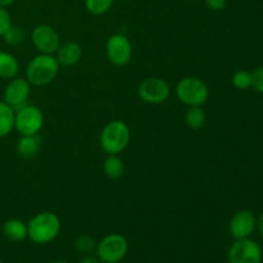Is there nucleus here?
Here are the masks:
<instances>
[{
	"instance_id": "nucleus-4",
	"label": "nucleus",
	"mask_w": 263,
	"mask_h": 263,
	"mask_svg": "<svg viewBox=\"0 0 263 263\" xmlns=\"http://www.w3.org/2000/svg\"><path fill=\"white\" fill-rule=\"evenodd\" d=\"M175 95L187 107H202L210 98V89L199 77L187 76L177 82L175 86Z\"/></svg>"
},
{
	"instance_id": "nucleus-27",
	"label": "nucleus",
	"mask_w": 263,
	"mask_h": 263,
	"mask_svg": "<svg viewBox=\"0 0 263 263\" xmlns=\"http://www.w3.org/2000/svg\"><path fill=\"white\" fill-rule=\"evenodd\" d=\"M80 263H102V262L97 258V256H91V254H89V256H85L84 258L80 261Z\"/></svg>"
},
{
	"instance_id": "nucleus-12",
	"label": "nucleus",
	"mask_w": 263,
	"mask_h": 263,
	"mask_svg": "<svg viewBox=\"0 0 263 263\" xmlns=\"http://www.w3.org/2000/svg\"><path fill=\"white\" fill-rule=\"evenodd\" d=\"M257 228V218L253 212L241 210L233 216L229 223V231L234 239L249 238Z\"/></svg>"
},
{
	"instance_id": "nucleus-28",
	"label": "nucleus",
	"mask_w": 263,
	"mask_h": 263,
	"mask_svg": "<svg viewBox=\"0 0 263 263\" xmlns=\"http://www.w3.org/2000/svg\"><path fill=\"white\" fill-rule=\"evenodd\" d=\"M257 228H258L259 234H261V236L263 238V212L259 215V217L257 218Z\"/></svg>"
},
{
	"instance_id": "nucleus-26",
	"label": "nucleus",
	"mask_w": 263,
	"mask_h": 263,
	"mask_svg": "<svg viewBox=\"0 0 263 263\" xmlns=\"http://www.w3.org/2000/svg\"><path fill=\"white\" fill-rule=\"evenodd\" d=\"M204 3L210 10H213V12H220V10L225 9L228 0H204Z\"/></svg>"
},
{
	"instance_id": "nucleus-8",
	"label": "nucleus",
	"mask_w": 263,
	"mask_h": 263,
	"mask_svg": "<svg viewBox=\"0 0 263 263\" xmlns=\"http://www.w3.org/2000/svg\"><path fill=\"white\" fill-rule=\"evenodd\" d=\"M136 91L141 102L157 105L168 99L171 95V86L162 77H148L139 84Z\"/></svg>"
},
{
	"instance_id": "nucleus-2",
	"label": "nucleus",
	"mask_w": 263,
	"mask_h": 263,
	"mask_svg": "<svg viewBox=\"0 0 263 263\" xmlns=\"http://www.w3.org/2000/svg\"><path fill=\"white\" fill-rule=\"evenodd\" d=\"M61 66L54 54H40L28 62L25 71V79L31 86H46L58 77Z\"/></svg>"
},
{
	"instance_id": "nucleus-22",
	"label": "nucleus",
	"mask_w": 263,
	"mask_h": 263,
	"mask_svg": "<svg viewBox=\"0 0 263 263\" xmlns=\"http://www.w3.org/2000/svg\"><path fill=\"white\" fill-rule=\"evenodd\" d=\"M97 241L91 238V236L87 235H81L79 238H76L74 240V249H76L79 253L85 254V256H89L92 252H95L97 249Z\"/></svg>"
},
{
	"instance_id": "nucleus-10",
	"label": "nucleus",
	"mask_w": 263,
	"mask_h": 263,
	"mask_svg": "<svg viewBox=\"0 0 263 263\" xmlns=\"http://www.w3.org/2000/svg\"><path fill=\"white\" fill-rule=\"evenodd\" d=\"M262 249L252 239H238L228 253V263H261Z\"/></svg>"
},
{
	"instance_id": "nucleus-5",
	"label": "nucleus",
	"mask_w": 263,
	"mask_h": 263,
	"mask_svg": "<svg viewBox=\"0 0 263 263\" xmlns=\"http://www.w3.org/2000/svg\"><path fill=\"white\" fill-rule=\"evenodd\" d=\"M45 123L43 110L33 104H25L14 110V130L20 135H35L40 134Z\"/></svg>"
},
{
	"instance_id": "nucleus-17",
	"label": "nucleus",
	"mask_w": 263,
	"mask_h": 263,
	"mask_svg": "<svg viewBox=\"0 0 263 263\" xmlns=\"http://www.w3.org/2000/svg\"><path fill=\"white\" fill-rule=\"evenodd\" d=\"M125 163L120 154H107V158L103 162V172L110 180H118L125 174Z\"/></svg>"
},
{
	"instance_id": "nucleus-33",
	"label": "nucleus",
	"mask_w": 263,
	"mask_h": 263,
	"mask_svg": "<svg viewBox=\"0 0 263 263\" xmlns=\"http://www.w3.org/2000/svg\"><path fill=\"white\" fill-rule=\"evenodd\" d=\"M262 22H263V15H262Z\"/></svg>"
},
{
	"instance_id": "nucleus-18",
	"label": "nucleus",
	"mask_w": 263,
	"mask_h": 263,
	"mask_svg": "<svg viewBox=\"0 0 263 263\" xmlns=\"http://www.w3.org/2000/svg\"><path fill=\"white\" fill-rule=\"evenodd\" d=\"M14 130V109L4 100H0V139Z\"/></svg>"
},
{
	"instance_id": "nucleus-21",
	"label": "nucleus",
	"mask_w": 263,
	"mask_h": 263,
	"mask_svg": "<svg viewBox=\"0 0 263 263\" xmlns=\"http://www.w3.org/2000/svg\"><path fill=\"white\" fill-rule=\"evenodd\" d=\"M115 0H84L85 8L92 15H103L112 8Z\"/></svg>"
},
{
	"instance_id": "nucleus-29",
	"label": "nucleus",
	"mask_w": 263,
	"mask_h": 263,
	"mask_svg": "<svg viewBox=\"0 0 263 263\" xmlns=\"http://www.w3.org/2000/svg\"><path fill=\"white\" fill-rule=\"evenodd\" d=\"M15 2L17 0H0V8H5L7 9V8L12 7Z\"/></svg>"
},
{
	"instance_id": "nucleus-16",
	"label": "nucleus",
	"mask_w": 263,
	"mask_h": 263,
	"mask_svg": "<svg viewBox=\"0 0 263 263\" xmlns=\"http://www.w3.org/2000/svg\"><path fill=\"white\" fill-rule=\"evenodd\" d=\"M20 71V63L15 55L9 51L0 50V79L12 80L17 77Z\"/></svg>"
},
{
	"instance_id": "nucleus-31",
	"label": "nucleus",
	"mask_w": 263,
	"mask_h": 263,
	"mask_svg": "<svg viewBox=\"0 0 263 263\" xmlns=\"http://www.w3.org/2000/svg\"><path fill=\"white\" fill-rule=\"evenodd\" d=\"M186 2H197V0H186Z\"/></svg>"
},
{
	"instance_id": "nucleus-3",
	"label": "nucleus",
	"mask_w": 263,
	"mask_h": 263,
	"mask_svg": "<svg viewBox=\"0 0 263 263\" xmlns=\"http://www.w3.org/2000/svg\"><path fill=\"white\" fill-rule=\"evenodd\" d=\"M131 141V131L121 120L109 121L100 131L99 144L105 154H121Z\"/></svg>"
},
{
	"instance_id": "nucleus-7",
	"label": "nucleus",
	"mask_w": 263,
	"mask_h": 263,
	"mask_svg": "<svg viewBox=\"0 0 263 263\" xmlns=\"http://www.w3.org/2000/svg\"><path fill=\"white\" fill-rule=\"evenodd\" d=\"M133 43L125 33H113L105 43V55L116 67H125L133 59Z\"/></svg>"
},
{
	"instance_id": "nucleus-23",
	"label": "nucleus",
	"mask_w": 263,
	"mask_h": 263,
	"mask_svg": "<svg viewBox=\"0 0 263 263\" xmlns=\"http://www.w3.org/2000/svg\"><path fill=\"white\" fill-rule=\"evenodd\" d=\"M233 85L238 90H247L252 87V72L244 69L235 72L233 76Z\"/></svg>"
},
{
	"instance_id": "nucleus-24",
	"label": "nucleus",
	"mask_w": 263,
	"mask_h": 263,
	"mask_svg": "<svg viewBox=\"0 0 263 263\" xmlns=\"http://www.w3.org/2000/svg\"><path fill=\"white\" fill-rule=\"evenodd\" d=\"M252 87L263 94V67H258L252 72Z\"/></svg>"
},
{
	"instance_id": "nucleus-6",
	"label": "nucleus",
	"mask_w": 263,
	"mask_h": 263,
	"mask_svg": "<svg viewBox=\"0 0 263 263\" xmlns=\"http://www.w3.org/2000/svg\"><path fill=\"white\" fill-rule=\"evenodd\" d=\"M128 252V241L121 234H109L97 244L95 256L102 263H118Z\"/></svg>"
},
{
	"instance_id": "nucleus-13",
	"label": "nucleus",
	"mask_w": 263,
	"mask_h": 263,
	"mask_svg": "<svg viewBox=\"0 0 263 263\" xmlns=\"http://www.w3.org/2000/svg\"><path fill=\"white\" fill-rule=\"evenodd\" d=\"M54 55L61 67H73L81 61L82 48L77 41H66L61 44Z\"/></svg>"
},
{
	"instance_id": "nucleus-15",
	"label": "nucleus",
	"mask_w": 263,
	"mask_h": 263,
	"mask_svg": "<svg viewBox=\"0 0 263 263\" xmlns=\"http://www.w3.org/2000/svg\"><path fill=\"white\" fill-rule=\"evenodd\" d=\"M3 234L10 241H23L28 236L27 223L20 218H9L3 223Z\"/></svg>"
},
{
	"instance_id": "nucleus-11",
	"label": "nucleus",
	"mask_w": 263,
	"mask_h": 263,
	"mask_svg": "<svg viewBox=\"0 0 263 263\" xmlns=\"http://www.w3.org/2000/svg\"><path fill=\"white\" fill-rule=\"evenodd\" d=\"M31 94V84L22 77H14L9 80L4 89L3 100L13 109L23 107L27 104V100Z\"/></svg>"
},
{
	"instance_id": "nucleus-32",
	"label": "nucleus",
	"mask_w": 263,
	"mask_h": 263,
	"mask_svg": "<svg viewBox=\"0 0 263 263\" xmlns=\"http://www.w3.org/2000/svg\"><path fill=\"white\" fill-rule=\"evenodd\" d=\"M0 263H3V261H2V258H0Z\"/></svg>"
},
{
	"instance_id": "nucleus-20",
	"label": "nucleus",
	"mask_w": 263,
	"mask_h": 263,
	"mask_svg": "<svg viewBox=\"0 0 263 263\" xmlns=\"http://www.w3.org/2000/svg\"><path fill=\"white\" fill-rule=\"evenodd\" d=\"M4 43L9 46H20L25 43L26 32L21 26L12 25L7 30V32L2 36Z\"/></svg>"
},
{
	"instance_id": "nucleus-25",
	"label": "nucleus",
	"mask_w": 263,
	"mask_h": 263,
	"mask_svg": "<svg viewBox=\"0 0 263 263\" xmlns=\"http://www.w3.org/2000/svg\"><path fill=\"white\" fill-rule=\"evenodd\" d=\"M12 17L5 8H0V37L7 32L8 28L12 26Z\"/></svg>"
},
{
	"instance_id": "nucleus-9",
	"label": "nucleus",
	"mask_w": 263,
	"mask_h": 263,
	"mask_svg": "<svg viewBox=\"0 0 263 263\" xmlns=\"http://www.w3.org/2000/svg\"><path fill=\"white\" fill-rule=\"evenodd\" d=\"M31 43L40 54H55L61 46L59 32L50 25H37L31 32Z\"/></svg>"
},
{
	"instance_id": "nucleus-19",
	"label": "nucleus",
	"mask_w": 263,
	"mask_h": 263,
	"mask_svg": "<svg viewBox=\"0 0 263 263\" xmlns=\"http://www.w3.org/2000/svg\"><path fill=\"white\" fill-rule=\"evenodd\" d=\"M184 118L186 126L192 130H200L207 122V115L202 107H189Z\"/></svg>"
},
{
	"instance_id": "nucleus-30",
	"label": "nucleus",
	"mask_w": 263,
	"mask_h": 263,
	"mask_svg": "<svg viewBox=\"0 0 263 263\" xmlns=\"http://www.w3.org/2000/svg\"><path fill=\"white\" fill-rule=\"evenodd\" d=\"M53 263H68V262H66V261H61V259H59V261H55V262H53Z\"/></svg>"
},
{
	"instance_id": "nucleus-1",
	"label": "nucleus",
	"mask_w": 263,
	"mask_h": 263,
	"mask_svg": "<svg viewBox=\"0 0 263 263\" xmlns=\"http://www.w3.org/2000/svg\"><path fill=\"white\" fill-rule=\"evenodd\" d=\"M27 238L37 246H45L58 238L62 229L61 218L50 211L36 213L27 222Z\"/></svg>"
},
{
	"instance_id": "nucleus-14",
	"label": "nucleus",
	"mask_w": 263,
	"mask_h": 263,
	"mask_svg": "<svg viewBox=\"0 0 263 263\" xmlns=\"http://www.w3.org/2000/svg\"><path fill=\"white\" fill-rule=\"evenodd\" d=\"M41 144H43V139H41L40 134L21 135V138L15 143V151H17L20 157L25 159H30L37 156L41 149Z\"/></svg>"
}]
</instances>
